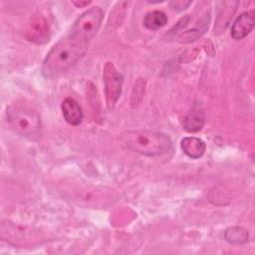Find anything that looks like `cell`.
<instances>
[{
  "instance_id": "1",
  "label": "cell",
  "mask_w": 255,
  "mask_h": 255,
  "mask_svg": "<svg viewBox=\"0 0 255 255\" xmlns=\"http://www.w3.org/2000/svg\"><path fill=\"white\" fill-rule=\"evenodd\" d=\"M88 43L80 41L68 34L59 40L48 52L42 66L45 77L51 78L72 68L85 55Z\"/></svg>"
},
{
  "instance_id": "2",
  "label": "cell",
  "mask_w": 255,
  "mask_h": 255,
  "mask_svg": "<svg viewBox=\"0 0 255 255\" xmlns=\"http://www.w3.org/2000/svg\"><path fill=\"white\" fill-rule=\"evenodd\" d=\"M119 139L126 148L146 156L163 154L171 147L166 134L150 129L127 130L120 134Z\"/></svg>"
},
{
  "instance_id": "3",
  "label": "cell",
  "mask_w": 255,
  "mask_h": 255,
  "mask_svg": "<svg viewBox=\"0 0 255 255\" xmlns=\"http://www.w3.org/2000/svg\"><path fill=\"white\" fill-rule=\"evenodd\" d=\"M7 120L15 132L36 140L41 135V117L38 109L27 100H18L7 108Z\"/></svg>"
},
{
  "instance_id": "4",
  "label": "cell",
  "mask_w": 255,
  "mask_h": 255,
  "mask_svg": "<svg viewBox=\"0 0 255 255\" xmlns=\"http://www.w3.org/2000/svg\"><path fill=\"white\" fill-rule=\"evenodd\" d=\"M103 11L99 7H92L77 18L69 34L85 43H90L99 31L103 21Z\"/></svg>"
},
{
  "instance_id": "5",
  "label": "cell",
  "mask_w": 255,
  "mask_h": 255,
  "mask_svg": "<svg viewBox=\"0 0 255 255\" xmlns=\"http://www.w3.org/2000/svg\"><path fill=\"white\" fill-rule=\"evenodd\" d=\"M103 82L106 103L109 110H113L121 97L124 78L117 70L114 63L107 62L103 70Z\"/></svg>"
},
{
  "instance_id": "6",
  "label": "cell",
  "mask_w": 255,
  "mask_h": 255,
  "mask_svg": "<svg viewBox=\"0 0 255 255\" xmlns=\"http://www.w3.org/2000/svg\"><path fill=\"white\" fill-rule=\"evenodd\" d=\"M72 197L79 204L86 207H105L115 200L114 193L108 189L87 186L84 188L74 189Z\"/></svg>"
},
{
  "instance_id": "7",
  "label": "cell",
  "mask_w": 255,
  "mask_h": 255,
  "mask_svg": "<svg viewBox=\"0 0 255 255\" xmlns=\"http://www.w3.org/2000/svg\"><path fill=\"white\" fill-rule=\"evenodd\" d=\"M29 41L36 43H45L49 38V25L45 17L41 14H36L31 18L29 29L26 33Z\"/></svg>"
},
{
  "instance_id": "8",
  "label": "cell",
  "mask_w": 255,
  "mask_h": 255,
  "mask_svg": "<svg viewBox=\"0 0 255 255\" xmlns=\"http://www.w3.org/2000/svg\"><path fill=\"white\" fill-rule=\"evenodd\" d=\"M255 13L254 11L244 12L236 18L231 27V37L234 40H241L245 38L254 28Z\"/></svg>"
},
{
  "instance_id": "9",
  "label": "cell",
  "mask_w": 255,
  "mask_h": 255,
  "mask_svg": "<svg viewBox=\"0 0 255 255\" xmlns=\"http://www.w3.org/2000/svg\"><path fill=\"white\" fill-rule=\"evenodd\" d=\"M62 113L64 119L71 126H79L83 121V111L81 106L72 98H66L62 103Z\"/></svg>"
},
{
  "instance_id": "10",
  "label": "cell",
  "mask_w": 255,
  "mask_h": 255,
  "mask_svg": "<svg viewBox=\"0 0 255 255\" xmlns=\"http://www.w3.org/2000/svg\"><path fill=\"white\" fill-rule=\"evenodd\" d=\"M203 125H204V113L197 106H194L182 118V127L188 132H196L200 130Z\"/></svg>"
},
{
  "instance_id": "11",
  "label": "cell",
  "mask_w": 255,
  "mask_h": 255,
  "mask_svg": "<svg viewBox=\"0 0 255 255\" xmlns=\"http://www.w3.org/2000/svg\"><path fill=\"white\" fill-rule=\"evenodd\" d=\"M180 145L183 152L187 156L194 159L201 157L206 149L205 142L199 137L195 136H186L182 138Z\"/></svg>"
},
{
  "instance_id": "12",
  "label": "cell",
  "mask_w": 255,
  "mask_h": 255,
  "mask_svg": "<svg viewBox=\"0 0 255 255\" xmlns=\"http://www.w3.org/2000/svg\"><path fill=\"white\" fill-rule=\"evenodd\" d=\"M167 23L166 15L161 11L148 12L143 19V25L149 30H157Z\"/></svg>"
},
{
  "instance_id": "13",
  "label": "cell",
  "mask_w": 255,
  "mask_h": 255,
  "mask_svg": "<svg viewBox=\"0 0 255 255\" xmlns=\"http://www.w3.org/2000/svg\"><path fill=\"white\" fill-rule=\"evenodd\" d=\"M225 239L233 244H242L248 240V232L240 226H231L224 233Z\"/></svg>"
},
{
  "instance_id": "14",
  "label": "cell",
  "mask_w": 255,
  "mask_h": 255,
  "mask_svg": "<svg viewBox=\"0 0 255 255\" xmlns=\"http://www.w3.org/2000/svg\"><path fill=\"white\" fill-rule=\"evenodd\" d=\"M235 2H229L228 7H224V8L221 9V12L218 14V17H217V22H216V25L214 27V31L222 32L226 29L227 25L229 24L230 19L232 18V15L234 14V12L236 10V7H237V5L232 7V5Z\"/></svg>"
},
{
  "instance_id": "15",
  "label": "cell",
  "mask_w": 255,
  "mask_h": 255,
  "mask_svg": "<svg viewBox=\"0 0 255 255\" xmlns=\"http://www.w3.org/2000/svg\"><path fill=\"white\" fill-rule=\"evenodd\" d=\"M207 27H208V24L204 23V24H201L199 27L187 30L178 35L177 42L181 43V44H188L190 42H193L194 40L199 38L204 33V31L206 30Z\"/></svg>"
},
{
  "instance_id": "16",
  "label": "cell",
  "mask_w": 255,
  "mask_h": 255,
  "mask_svg": "<svg viewBox=\"0 0 255 255\" xmlns=\"http://www.w3.org/2000/svg\"><path fill=\"white\" fill-rule=\"evenodd\" d=\"M191 4V1H172L170 2L171 8H173L176 11H182L186 9Z\"/></svg>"
},
{
  "instance_id": "17",
  "label": "cell",
  "mask_w": 255,
  "mask_h": 255,
  "mask_svg": "<svg viewBox=\"0 0 255 255\" xmlns=\"http://www.w3.org/2000/svg\"><path fill=\"white\" fill-rule=\"evenodd\" d=\"M72 3H73L75 6L82 8V7H85V6L89 5V4L91 3V1H73Z\"/></svg>"
}]
</instances>
